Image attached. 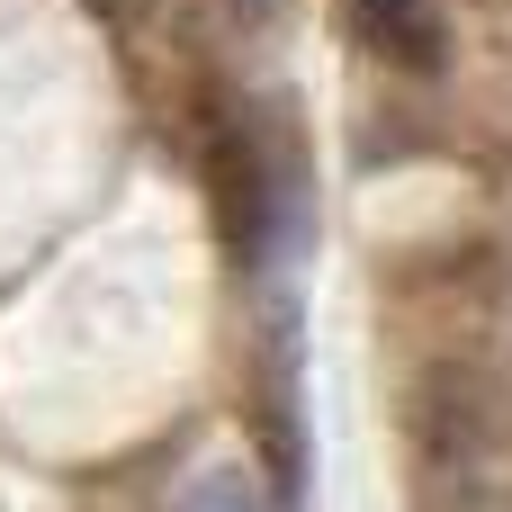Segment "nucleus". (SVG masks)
<instances>
[{"mask_svg":"<svg viewBox=\"0 0 512 512\" xmlns=\"http://www.w3.org/2000/svg\"><path fill=\"white\" fill-rule=\"evenodd\" d=\"M180 512H270V504H261V486L243 468H198L180 486Z\"/></svg>","mask_w":512,"mask_h":512,"instance_id":"3","label":"nucleus"},{"mask_svg":"<svg viewBox=\"0 0 512 512\" xmlns=\"http://www.w3.org/2000/svg\"><path fill=\"white\" fill-rule=\"evenodd\" d=\"M351 27L396 72H441V54H450V27H441L432 0H351Z\"/></svg>","mask_w":512,"mask_h":512,"instance_id":"2","label":"nucleus"},{"mask_svg":"<svg viewBox=\"0 0 512 512\" xmlns=\"http://www.w3.org/2000/svg\"><path fill=\"white\" fill-rule=\"evenodd\" d=\"M108 9H135V0H108Z\"/></svg>","mask_w":512,"mask_h":512,"instance_id":"4","label":"nucleus"},{"mask_svg":"<svg viewBox=\"0 0 512 512\" xmlns=\"http://www.w3.org/2000/svg\"><path fill=\"white\" fill-rule=\"evenodd\" d=\"M207 207H216L225 252L243 270H261L270 243H279V207H288V180L261 153V126H243V117H216L207 126Z\"/></svg>","mask_w":512,"mask_h":512,"instance_id":"1","label":"nucleus"}]
</instances>
